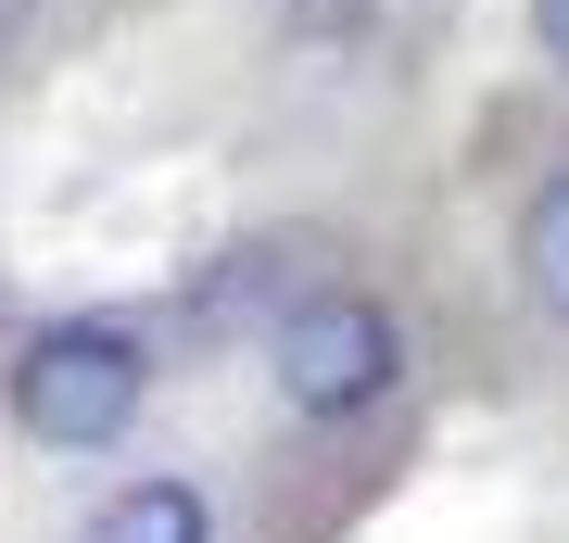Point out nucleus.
Returning <instances> with one entry per match:
<instances>
[{"label": "nucleus", "instance_id": "nucleus-1", "mask_svg": "<svg viewBox=\"0 0 569 543\" xmlns=\"http://www.w3.org/2000/svg\"><path fill=\"white\" fill-rule=\"evenodd\" d=\"M140 392H152V342L114 329V316H63V329H39L26 366H13V418H26V443H51V455L127 443Z\"/></svg>", "mask_w": 569, "mask_h": 543}, {"label": "nucleus", "instance_id": "nucleus-2", "mask_svg": "<svg viewBox=\"0 0 569 543\" xmlns=\"http://www.w3.org/2000/svg\"><path fill=\"white\" fill-rule=\"evenodd\" d=\"M392 380H406V329L367 291H305L279 316V392L305 404V418H367Z\"/></svg>", "mask_w": 569, "mask_h": 543}, {"label": "nucleus", "instance_id": "nucleus-3", "mask_svg": "<svg viewBox=\"0 0 569 543\" xmlns=\"http://www.w3.org/2000/svg\"><path fill=\"white\" fill-rule=\"evenodd\" d=\"M77 543H216V519H203L190 481H127L77 519Z\"/></svg>", "mask_w": 569, "mask_h": 543}, {"label": "nucleus", "instance_id": "nucleus-4", "mask_svg": "<svg viewBox=\"0 0 569 543\" xmlns=\"http://www.w3.org/2000/svg\"><path fill=\"white\" fill-rule=\"evenodd\" d=\"M519 279H531V303L569 329V178L531 190V215H519Z\"/></svg>", "mask_w": 569, "mask_h": 543}, {"label": "nucleus", "instance_id": "nucleus-5", "mask_svg": "<svg viewBox=\"0 0 569 543\" xmlns=\"http://www.w3.org/2000/svg\"><path fill=\"white\" fill-rule=\"evenodd\" d=\"M531 39H545V63H569V0H531Z\"/></svg>", "mask_w": 569, "mask_h": 543}, {"label": "nucleus", "instance_id": "nucleus-6", "mask_svg": "<svg viewBox=\"0 0 569 543\" xmlns=\"http://www.w3.org/2000/svg\"><path fill=\"white\" fill-rule=\"evenodd\" d=\"M13 39H26V0H0V51H13Z\"/></svg>", "mask_w": 569, "mask_h": 543}]
</instances>
